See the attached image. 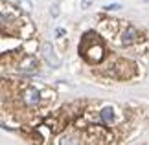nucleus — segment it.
I'll return each mask as SVG.
<instances>
[{
  "instance_id": "f257e3e1",
  "label": "nucleus",
  "mask_w": 149,
  "mask_h": 145,
  "mask_svg": "<svg viewBox=\"0 0 149 145\" xmlns=\"http://www.w3.org/2000/svg\"><path fill=\"white\" fill-rule=\"evenodd\" d=\"M79 53H81L88 62H100L103 59V44L94 33H87L81 39L79 44Z\"/></svg>"
},
{
  "instance_id": "f03ea898",
  "label": "nucleus",
  "mask_w": 149,
  "mask_h": 145,
  "mask_svg": "<svg viewBox=\"0 0 149 145\" xmlns=\"http://www.w3.org/2000/svg\"><path fill=\"white\" fill-rule=\"evenodd\" d=\"M41 51H42V57H44V61H46L50 66H54V68L61 66V59L55 55V50H54V46H52L50 42H42V46H41Z\"/></svg>"
},
{
  "instance_id": "7ed1b4c3",
  "label": "nucleus",
  "mask_w": 149,
  "mask_h": 145,
  "mask_svg": "<svg viewBox=\"0 0 149 145\" xmlns=\"http://www.w3.org/2000/svg\"><path fill=\"white\" fill-rule=\"evenodd\" d=\"M22 101L26 107H37L41 103V94L37 88H26L22 92Z\"/></svg>"
},
{
  "instance_id": "20e7f679",
  "label": "nucleus",
  "mask_w": 149,
  "mask_h": 145,
  "mask_svg": "<svg viewBox=\"0 0 149 145\" xmlns=\"http://www.w3.org/2000/svg\"><path fill=\"white\" fill-rule=\"evenodd\" d=\"M142 39V33L136 30L134 26H129L127 30L123 31V35H122V42L125 46H131V44H134V42H138V40Z\"/></svg>"
},
{
  "instance_id": "39448f33",
  "label": "nucleus",
  "mask_w": 149,
  "mask_h": 145,
  "mask_svg": "<svg viewBox=\"0 0 149 145\" xmlns=\"http://www.w3.org/2000/svg\"><path fill=\"white\" fill-rule=\"evenodd\" d=\"M37 66H39L37 59H35V57H31V55H28V57H24V59L20 61L19 70L22 74H35L37 72Z\"/></svg>"
},
{
  "instance_id": "423d86ee",
  "label": "nucleus",
  "mask_w": 149,
  "mask_h": 145,
  "mask_svg": "<svg viewBox=\"0 0 149 145\" xmlns=\"http://www.w3.org/2000/svg\"><path fill=\"white\" fill-rule=\"evenodd\" d=\"M100 118L101 121L105 125H111L112 123V119H114V110L111 107H105V108H101V112H100Z\"/></svg>"
},
{
  "instance_id": "0eeeda50",
  "label": "nucleus",
  "mask_w": 149,
  "mask_h": 145,
  "mask_svg": "<svg viewBox=\"0 0 149 145\" xmlns=\"http://www.w3.org/2000/svg\"><path fill=\"white\" fill-rule=\"evenodd\" d=\"M59 145H79V138L74 134H65L59 140Z\"/></svg>"
},
{
  "instance_id": "6e6552de",
  "label": "nucleus",
  "mask_w": 149,
  "mask_h": 145,
  "mask_svg": "<svg viewBox=\"0 0 149 145\" xmlns=\"http://www.w3.org/2000/svg\"><path fill=\"white\" fill-rule=\"evenodd\" d=\"M17 2H19V6H20V8L26 11V13H30V11H31V8H33L30 0H17Z\"/></svg>"
},
{
  "instance_id": "1a4fd4ad",
  "label": "nucleus",
  "mask_w": 149,
  "mask_h": 145,
  "mask_svg": "<svg viewBox=\"0 0 149 145\" xmlns=\"http://www.w3.org/2000/svg\"><path fill=\"white\" fill-rule=\"evenodd\" d=\"M50 11H52V15H54V17H57V15H59V6H57V4H54Z\"/></svg>"
},
{
  "instance_id": "9d476101",
  "label": "nucleus",
  "mask_w": 149,
  "mask_h": 145,
  "mask_svg": "<svg viewBox=\"0 0 149 145\" xmlns=\"http://www.w3.org/2000/svg\"><path fill=\"white\" fill-rule=\"evenodd\" d=\"M65 35H66V31L63 30V28H57L55 30V37H65Z\"/></svg>"
},
{
  "instance_id": "9b49d317",
  "label": "nucleus",
  "mask_w": 149,
  "mask_h": 145,
  "mask_svg": "<svg viewBox=\"0 0 149 145\" xmlns=\"http://www.w3.org/2000/svg\"><path fill=\"white\" fill-rule=\"evenodd\" d=\"M90 4H92V0H81V8H83V9H87Z\"/></svg>"
},
{
  "instance_id": "f8f14e48",
  "label": "nucleus",
  "mask_w": 149,
  "mask_h": 145,
  "mask_svg": "<svg viewBox=\"0 0 149 145\" xmlns=\"http://www.w3.org/2000/svg\"><path fill=\"white\" fill-rule=\"evenodd\" d=\"M105 9H120V4H111V6H105Z\"/></svg>"
}]
</instances>
